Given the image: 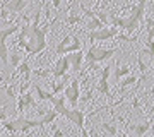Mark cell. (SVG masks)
<instances>
[{"instance_id": "cell-31", "label": "cell", "mask_w": 154, "mask_h": 137, "mask_svg": "<svg viewBox=\"0 0 154 137\" xmlns=\"http://www.w3.org/2000/svg\"><path fill=\"white\" fill-rule=\"evenodd\" d=\"M116 137H127V134H123V132H120V134H118Z\"/></svg>"}, {"instance_id": "cell-13", "label": "cell", "mask_w": 154, "mask_h": 137, "mask_svg": "<svg viewBox=\"0 0 154 137\" xmlns=\"http://www.w3.org/2000/svg\"><path fill=\"white\" fill-rule=\"evenodd\" d=\"M28 5H29V2H26V0H11V2H4V7H5L11 14H19L22 9H26Z\"/></svg>"}, {"instance_id": "cell-20", "label": "cell", "mask_w": 154, "mask_h": 137, "mask_svg": "<svg viewBox=\"0 0 154 137\" xmlns=\"http://www.w3.org/2000/svg\"><path fill=\"white\" fill-rule=\"evenodd\" d=\"M21 64H22L21 62V55L17 53V50L12 55H9V67H11V69H17Z\"/></svg>"}, {"instance_id": "cell-1", "label": "cell", "mask_w": 154, "mask_h": 137, "mask_svg": "<svg viewBox=\"0 0 154 137\" xmlns=\"http://www.w3.org/2000/svg\"><path fill=\"white\" fill-rule=\"evenodd\" d=\"M41 7H38V11L34 12L33 22L29 24L26 22L24 26H21L19 31V39L17 45L24 48L29 55H38L46 48V29L39 27V21H41Z\"/></svg>"}, {"instance_id": "cell-25", "label": "cell", "mask_w": 154, "mask_h": 137, "mask_svg": "<svg viewBox=\"0 0 154 137\" xmlns=\"http://www.w3.org/2000/svg\"><path fill=\"white\" fill-rule=\"evenodd\" d=\"M60 91H65V82H58V84H53V91H51V94H58Z\"/></svg>"}, {"instance_id": "cell-16", "label": "cell", "mask_w": 154, "mask_h": 137, "mask_svg": "<svg viewBox=\"0 0 154 137\" xmlns=\"http://www.w3.org/2000/svg\"><path fill=\"white\" fill-rule=\"evenodd\" d=\"M130 67L128 65H120V62H116V67H115V70H113V74H115V81L116 82H120L123 77L127 76H130Z\"/></svg>"}, {"instance_id": "cell-24", "label": "cell", "mask_w": 154, "mask_h": 137, "mask_svg": "<svg viewBox=\"0 0 154 137\" xmlns=\"http://www.w3.org/2000/svg\"><path fill=\"white\" fill-rule=\"evenodd\" d=\"M79 22H82V17L81 16H77V14H69V17H67V24L75 26V24H79Z\"/></svg>"}, {"instance_id": "cell-12", "label": "cell", "mask_w": 154, "mask_h": 137, "mask_svg": "<svg viewBox=\"0 0 154 137\" xmlns=\"http://www.w3.org/2000/svg\"><path fill=\"white\" fill-rule=\"evenodd\" d=\"M65 57H67V60H69V64H70L72 70H75V72H79V70H81V65H82L84 57H86L82 50H81V51H75V53L65 55Z\"/></svg>"}, {"instance_id": "cell-3", "label": "cell", "mask_w": 154, "mask_h": 137, "mask_svg": "<svg viewBox=\"0 0 154 137\" xmlns=\"http://www.w3.org/2000/svg\"><path fill=\"white\" fill-rule=\"evenodd\" d=\"M115 53H116V48L91 46V48L88 50L86 57H84V62H86L91 69H98V67H96V64H99V62H103V60H108V58H111Z\"/></svg>"}, {"instance_id": "cell-17", "label": "cell", "mask_w": 154, "mask_h": 137, "mask_svg": "<svg viewBox=\"0 0 154 137\" xmlns=\"http://www.w3.org/2000/svg\"><path fill=\"white\" fill-rule=\"evenodd\" d=\"M17 74L22 76V82H29V79H31V69H29L28 62H22L21 65L17 67Z\"/></svg>"}, {"instance_id": "cell-30", "label": "cell", "mask_w": 154, "mask_h": 137, "mask_svg": "<svg viewBox=\"0 0 154 137\" xmlns=\"http://www.w3.org/2000/svg\"><path fill=\"white\" fill-rule=\"evenodd\" d=\"M82 132V137H89V134H88V130H86V129H84V130H81Z\"/></svg>"}, {"instance_id": "cell-9", "label": "cell", "mask_w": 154, "mask_h": 137, "mask_svg": "<svg viewBox=\"0 0 154 137\" xmlns=\"http://www.w3.org/2000/svg\"><path fill=\"white\" fill-rule=\"evenodd\" d=\"M110 74H111V67L106 65L101 69V79H99L98 82V89L101 94H105L108 99H111L113 96H111V91H110V82H108V79H110Z\"/></svg>"}, {"instance_id": "cell-26", "label": "cell", "mask_w": 154, "mask_h": 137, "mask_svg": "<svg viewBox=\"0 0 154 137\" xmlns=\"http://www.w3.org/2000/svg\"><path fill=\"white\" fill-rule=\"evenodd\" d=\"M5 93H7V96H9V98H14V96H16V91H14V88H12V86H7Z\"/></svg>"}, {"instance_id": "cell-19", "label": "cell", "mask_w": 154, "mask_h": 137, "mask_svg": "<svg viewBox=\"0 0 154 137\" xmlns=\"http://www.w3.org/2000/svg\"><path fill=\"white\" fill-rule=\"evenodd\" d=\"M34 91H36V94H38V98L41 99V101H51V99L55 98V94L48 93V91H43L39 84H34Z\"/></svg>"}, {"instance_id": "cell-32", "label": "cell", "mask_w": 154, "mask_h": 137, "mask_svg": "<svg viewBox=\"0 0 154 137\" xmlns=\"http://www.w3.org/2000/svg\"><path fill=\"white\" fill-rule=\"evenodd\" d=\"M152 137H154V135H152Z\"/></svg>"}, {"instance_id": "cell-14", "label": "cell", "mask_w": 154, "mask_h": 137, "mask_svg": "<svg viewBox=\"0 0 154 137\" xmlns=\"http://www.w3.org/2000/svg\"><path fill=\"white\" fill-rule=\"evenodd\" d=\"M82 50V45H81V41H79V38L77 36H72V43L70 45H67L65 48H62V50H57V53L58 55H70V53H75V51H81Z\"/></svg>"}, {"instance_id": "cell-6", "label": "cell", "mask_w": 154, "mask_h": 137, "mask_svg": "<svg viewBox=\"0 0 154 137\" xmlns=\"http://www.w3.org/2000/svg\"><path fill=\"white\" fill-rule=\"evenodd\" d=\"M63 96L69 101L72 108H77V103H79V98H81V88H79V79H72L70 84L65 88L63 91Z\"/></svg>"}, {"instance_id": "cell-10", "label": "cell", "mask_w": 154, "mask_h": 137, "mask_svg": "<svg viewBox=\"0 0 154 137\" xmlns=\"http://www.w3.org/2000/svg\"><path fill=\"white\" fill-rule=\"evenodd\" d=\"M36 108V101H34L33 94H31V91H26V93L19 94V99H17V106L16 110L17 111H24L26 108Z\"/></svg>"}, {"instance_id": "cell-8", "label": "cell", "mask_w": 154, "mask_h": 137, "mask_svg": "<svg viewBox=\"0 0 154 137\" xmlns=\"http://www.w3.org/2000/svg\"><path fill=\"white\" fill-rule=\"evenodd\" d=\"M69 69H70V64H69V60H67V57H62L60 60L53 65V69L45 70V72H36V74H38V76H46V74H51L53 77L60 79V77H65V74L69 72Z\"/></svg>"}, {"instance_id": "cell-2", "label": "cell", "mask_w": 154, "mask_h": 137, "mask_svg": "<svg viewBox=\"0 0 154 137\" xmlns=\"http://www.w3.org/2000/svg\"><path fill=\"white\" fill-rule=\"evenodd\" d=\"M144 11H146V2L135 4L132 7V11L127 17H120V16H110V26H115L118 29H125L127 34L134 33L139 27V22L144 21Z\"/></svg>"}, {"instance_id": "cell-7", "label": "cell", "mask_w": 154, "mask_h": 137, "mask_svg": "<svg viewBox=\"0 0 154 137\" xmlns=\"http://www.w3.org/2000/svg\"><path fill=\"white\" fill-rule=\"evenodd\" d=\"M118 34H120L118 33V27L106 26V27H103V29H98V31L89 33V39H91V41H106V39L116 38Z\"/></svg>"}, {"instance_id": "cell-22", "label": "cell", "mask_w": 154, "mask_h": 137, "mask_svg": "<svg viewBox=\"0 0 154 137\" xmlns=\"http://www.w3.org/2000/svg\"><path fill=\"white\" fill-rule=\"evenodd\" d=\"M134 82H137V77L132 76V74H130V76H127V77H123V79L120 81V89L123 91L127 86H130V84H134Z\"/></svg>"}, {"instance_id": "cell-4", "label": "cell", "mask_w": 154, "mask_h": 137, "mask_svg": "<svg viewBox=\"0 0 154 137\" xmlns=\"http://www.w3.org/2000/svg\"><path fill=\"white\" fill-rule=\"evenodd\" d=\"M34 127H45L41 120H33V118H17V120H11V122H4L2 129L16 134V132H28L29 129Z\"/></svg>"}, {"instance_id": "cell-29", "label": "cell", "mask_w": 154, "mask_h": 137, "mask_svg": "<svg viewBox=\"0 0 154 137\" xmlns=\"http://www.w3.org/2000/svg\"><path fill=\"white\" fill-rule=\"evenodd\" d=\"M53 7H55V9H58V7H60V0H55V2H53Z\"/></svg>"}, {"instance_id": "cell-21", "label": "cell", "mask_w": 154, "mask_h": 137, "mask_svg": "<svg viewBox=\"0 0 154 137\" xmlns=\"http://www.w3.org/2000/svg\"><path fill=\"white\" fill-rule=\"evenodd\" d=\"M57 117H58V113H57L55 110H48V113L41 118V122H43V125H48V123H51V122L55 120Z\"/></svg>"}, {"instance_id": "cell-15", "label": "cell", "mask_w": 154, "mask_h": 137, "mask_svg": "<svg viewBox=\"0 0 154 137\" xmlns=\"http://www.w3.org/2000/svg\"><path fill=\"white\" fill-rule=\"evenodd\" d=\"M65 96H58V98H53L51 99V104H53V110H55L58 115H62V117H65L67 115V111H69V108L65 106Z\"/></svg>"}, {"instance_id": "cell-18", "label": "cell", "mask_w": 154, "mask_h": 137, "mask_svg": "<svg viewBox=\"0 0 154 137\" xmlns=\"http://www.w3.org/2000/svg\"><path fill=\"white\" fill-rule=\"evenodd\" d=\"M130 129H132V130L140 137V135H144V134L151 129V122L146 120V122H142V123H137V125H130Z\"/></svg>"}, {"instance_id": "cell-5", "label": "cell", "mask_w": 154, "mask_h": 137, "mask_svg": "<svg viewBox=\"0 0 154 137\" xmlns=\"http://www.w3.org/2000/svg\"><path fill=\"white\" fill-rule=\"evenodd\" d=\"M21 31L19 24H11V26H5L0 29V62L5 67H9V51H7V38L11 34Z\"/></svg>"}, {"instance_id": "cell-11", "label": "cell", "mask_w": 154, "mask_h": 137, "mask_svg": "<svg viewBox=\"0 0 154 137\" xmlns=\"http://www.w3.org/2000/svg\"><path fill=\"white\" fill-rule=\"evenodd\" d=\"M65 118H67V120H70L72 123H75L77 129L84 130V118H86L84 111H81V110H77V108H69Z\"/></svg>"}, {"instance_id": "cell-23", "label": "cell", "mask_w": 154, "mask_h": 137, "mask_svg": "<svg viewBox=\"0 0 154 137\" xmlns=\"http://www.w3.org/2000/svg\"><path fill=\"white\" fill-rule=\"evenodd\" d=\"M101 127H103V129H105V130L108 132V134H110V137H116V135H118V132H116L115 123L111 125V123H108V122H103V123H101Z\"/></svg>"}, {"instance_id": "cell-28", "label": "cell", "mask_w": 154, "mask_h": 137, "mask_svg": "<svg viewBox=\"0 0 154 137\" xmlns=\"http://www.w3.org/2000/svg\"><path fill=\"white\" fill-rule=\"evenodd\" d=\"M132 106H134V108H139V106H140V101H139V99L135 98V99L132 101Z\"/></svg>"}, {"instance_id": "cell-27", "label": "cell", "mask_w": 154, "mask_h": 137, "mask_svg": "<svg viewBox=\"0 0 154 137\" xmlns=\"http://www.w3.org/2000/svg\"><path fill=\"white\" fill-rule=\"evenodd\" d=\"M53 137H63V132H62L60 129H57V127H55V130H53Z\"/></svg>"}]
</instances>
